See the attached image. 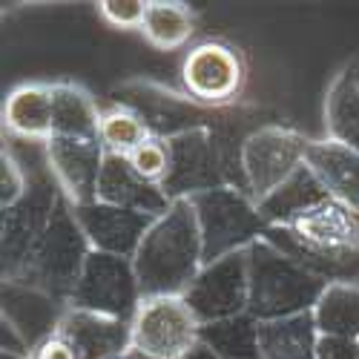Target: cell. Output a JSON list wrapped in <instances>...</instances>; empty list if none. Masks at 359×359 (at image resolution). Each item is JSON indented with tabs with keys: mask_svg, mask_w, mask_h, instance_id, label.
<instances>
[{
	"mask_svg": "<svg viewBox=\"0 0 359 359\" xmlns=\"http://www.w3.org/2000/svg\"><path fill=\"white\" fill-rule=\"evenodd\" d=\"M316 359H359V342L342 337H319Z\"/></svg>",
	"mask_w": 359,
	"mask_h": 359,
	"instance_id": "32",
	"label": "cell"
},
{
	"mask_svg": "<svg viewBox=\"0 0 359 359\" xmlns=\"http://www.w3.org/2000/svg\"><path fill=\"white\" fill-rule=\"evenodd\" d=\"M75 219L83 230V236L89 238V245L98 253H109V256H121V259H135L144 236L156 219L144 216V213H133V210H121V207H112L104 201H93V204H72Z\"/></svg>",
	"mask_w": 359,
	"mask_h": 359,
	"instance_id": "13",
	"label": "cell"
},
{
	"mask_svg": "<svg viewBox=\"0 0 359 359\" xmlns=\"http://www.w3.org/2000/svg\"><path fill=\"white\" fill-rule=\"evenodd\" d=\"M101 107L86 86L55 81V130L52 138H98Z\"/></svg>",
	"mask_w": 359,
	"mask_h": 359,
	"instance_id": "24",
	"label": "cell"
},
{
	"mask_svg": "<svg viewBox=\"0 0 359 359\" xmlns=\"http://www.w3.org/2000/svg\"><path fill=\"white\" fill-rule=\"evenodd\" d=\"M89 253H93V245H89V238L83 236V230L75 219L72 201L64 198L61 207L55 210L49 230L35 245L26 264L20 267V273L15 279H4V282L32 285V287L55 296L57 302L69 305V296L75 293V285L83 273Z\"/></svg>",
	"mask_w": 359,
	"mask_h": 359,
	"instance_id": "3",
	"label": "cell"
},
{
	"mask_svg": "<svg viewBox=\"0 0 359 359\" xmlns=\"http://www.w3.org/2000/svg\"><path fill=\"white\" fill-rule=\"evenodd\" d=\"M305 164L325 193L359 213V149L334 138H311Z\"/></svg>",
	"mask_w": 359,
	"mask_h": 359,
	"instance_id": "18",
	"label": "cell"
},
{
	"mask_svg": "<svg viewBox=\"0 0 359 359\" xmlns=\"http://www.w3.org/2000/svg\"><path fill=\"white\" fill-rule=\"evenodd\" d=\"M0 351H12V353H29L32 356V348H29V342L15 331V327L0 319Z\"/></svg>",
	"mask_w": 359,
	"mask_h": 359,
	"instance_id": "34",
	"label": "cell"
},
{
	"mask_svg": "<svg viewBox=\"0 0 359 359\" xmlns=\"http://www.w3.org/2000/svg\"><path fill=\"white\" fill-rule=\"evenodd\" d=\"M57 334L78 351L81 359H118L133 351L130 322L69 305L64 311L61 325H57Z\"/></svg>",
	"mask_w": 359,
	"mask_h": 359,
	"instance_id": "15",
	"label": "cell"
},
{
	"mask_svg": "<svg viewBox=\"0 0 359 359\" xmlns=\"http://www.w3.org/2000/svg\"><path fill=\"white\" fill-rule=\"evenodd\" d=\"M311 138L290 124L271 121L259 124L242 141V172L245 190L259 204L267 193H273L282 182L305 164Z\"/></svg>",
	"mask_w": 359,
	"mask_h": 359,
	"instance_id": "8",
	"label": "cell"
},
{
	"mask_svg": "<svg viewBox=\"0 0 359 359\" xmlns=\"http://www.w3.org/2000/svg\"><path fill=\"white\" fill-rule=\"evenodd\" d=\"M133 351L149 359H184L201 342V322L184 296H147L130 322Z\"/></svg>",
	"mask_w": 359,
	"mask_h": 359,
	"instance_id": "9",
	"label": "cell"
},
{
	"mask_svg": "<svg viewBox=\"0 0 359 359\" xmlns=\"http://www.w3.org/2000/svg\"><path fill=\"white\" fill-rule=\"evenodd\" d=\"M196 32V15L182 0H147L141 23L144 41L158 52H175L190 46Z\"/></svg>",
	"mask_w": 359,
	"mask_h": 359,
	"instance_id": "25",
	"label": "cell"
},
{
	"mask_svg": "<svg viewBox=\"0 0 359 359\" xmlns=\"http://www.w3.org/2000/svg\"><path fill=\"white\" fill-rule=\"evenodd\" d=\"M250 271V308L248 313L256 322H273L296 313H308L316 308L325 293V282L311 273L293 256L273 248L267 238H259L248 248Z\"/></svg>",
	"mask_w": 359,
	"mask_h": 359,
	"instance_id": "2",
	"label": "cell"
},
{
	"mask_svg": "<svg viewBox=\"0 0 359 359\" xmlns=\"http://www.w3.org/2000/svg\"><path fill=\"white\" fill-rule=\"evenodd\" d=\"M141 299L144 296H141V285L135 276L133 259L93 250L86 259V267H83L78 285H75V293L69 296V308L133 322Z\"/></svg>",
	"mask_w": 359,
	"mask_h": 359,
	"instance_id": "10",
	"label": "cell"
},
{
	"mask_svg": "<svg viewBox=\"0 0 359 359\" xmlns=\"http://www.w3.org/2000/svg\"><path fill=\"white\" fill-rule=\"evenodd\" d=\"M325 198H331V196L325 193V187L311 172V167L302 164L287 182H282L273 193H267L259 201V216L264 219L267 227H290Z\"/></svg>",
	"mask_w": 359,
	"mask_h": 359,
	"instance_id": "22",
	"label": "cell"
},
{
	"mask_svg": "<svg viewBox=\"0 0 359 359\" xmlns=\"http://www.w3.org/2000/svg\"><path fill=\"white\" fill-rule=\"evenodd\" d=\"M141 296H184L204 267V245L190 198H175L149 224L133 259Z\"/></svg>",
	"mask_w": 359,
	"mask_h": 359,
	"instance_id": "1",
	"label": "cell"
},
{
	"mask_svg": "<svg viewBox=\"0 0 359 359\" xmlns=\"http://www.w3.org/2000/svg\"><path fill=\"white\" fill-rule=\"evenodd\" d=\"M290 230L311 250H342L359 245V213L337 198H325Z\"/></svg>",
	"mask_w": 359,
	"mask_h": 359,
	"instance_id": "19",
	"label": "cell"
},
{
	"mask_svg": "<svg viewBox=\"0 0 359 359\" xmlns=\"http://www.w3.org/2000/svg\"><path fill=\"white\" fill-rule=\"evenodd\" d=\"M190 204L201 230L204 264L219 262L238 250H248L267 233V224L259 216V204L253 201V196L242 190L219 187L210 193L193 196Z\"/></svg>",
	"mask_w": 359,
	"mask_h": 359,
	"instance_id": "7",
	"label": "cell"
},
{
	"mask_svg": "<svg viewBox=\"0 0 359 359\" xmlns=\"http://www.w3.org/2000/svg\"><path fill=\"white\" fill-rule=\"evenodd\" d=\"M109 98H112V104H121V107H130L133 112H138L149 135L164 138V141L187 135L193 130H216L233 112V107L230 109L201 107L184 89H172L153 78L121 81L118 86H112Z\"/></svg>",
	"mask_w": 359,
	"mask_h": 359,
	"instance_id": "5",
	"label": "cell"
},
{
	"mask_svg": "<svg viewBox=\"0 0 359 359\" xmlns=\"http://www.w3.org/2000/svg\"><path fill=\"white\" fill-rule=\"evenodd\" d=\"M319 327L313 311L296 313L273 322H259L262 359H316Z\"/></svg>",
	"mask_w": 359,
	"mask_h": 359,
	"instance_id": "23",
	"label": "cell"
},
{
	"mask_svg": "<svg viewBox=\"0 0 359 359\" xmlns=\"http://www.w3.org/2000/svg\"><path fill=\"white\" fill-rule=\"evenodd\" d=\"M149 138L147 124L141 115L133 112L130 107L109 104L101 109V124H98V141L107 156H130L135 147H141Z\"/></svg>",
	"mask_w": 359,
	"mask_h": 359,
	"instance_id": "28",
	"label": "cell"
},
{
	"mask_svg": "<svg viewBox=\"0 0 359 359\" xmlns=\"http://www.w3.org/2000/svg\"><path fill=\"white\" fill-rule=\"evenodd\" d=\"M201 345L219 359H262L259 351V322L250 313L201 325Z\"/></svg>",
	"mask_w": 359,
	"mask_h": 359,
	"instance_id": "26",
	"label": "cell"
},
{
	"mask_svg": "<svg viewBox=\"0 0 359 359\" xmlns=\"http://www.w3.org/2000/svg\"><path fill=\"white\" fill-rule=\"evenodd\" d=\"M43 156L64 196L75 207L98 201V182L107 158L98 138H49L43 144Z\"/></svg>",
	"mask_w": 359,
	"mask_h": 359,
	"instance_id": "12",
	"label": "cell"
},
{
	"mask_svg": "<svg viewBox=\"0 0 359 359\" xmlns=\"http://www.w3.org/2000/svg\"><path fill=\"white\" fill-rule=\"evenodd\" d=\"M26 187H29L26 164L18 158V153L9 144H4V149H0V210L18 204Z\"/></svg>",
	"mask_w": 359,
	"mask_h": 359,
	"instance_id": "30",
	"label": "cell"
},
{
	"mask_svg": "<svg viewBox=\"0 0 359 359\" xmlns=\"http://www.w3.org/2000/svg\"><path fill=\"white\" fill-rule=\"evenodd\" d=\"M67 305L55 296L23 285V282H4L0 287V319H6L15 331L35 348L46 337L57 334V325L64 319Z\"/></svg>",
	"mask_w": 359,
	"mask_h": 359,
	"instance_id": "16",
	"label": "cell"
},
{
	"mask_svg": "<svg viewBox=\"0 0 359 359\" xmlns=\"http://www.w3.org/2000/svg\"><path fill=\"white\" fill-rule=\"evenodd\" d=\"M0 359H32L29 353H12V351H0Z\"/></svg>",
	"mask_w": 359,
	"mask_h": 359,
	"instance_id": "36",
	"label": "cell"
},
{
	"mask_svg": "<svg viewBox=\"0 0 359 359\" xmlns=\"http://www.w3.org/2000/svg\"><path fill=\"white\" fill-rule=\"evenodd\" d=\"M248 86L245 49L224 38H204L187 46L182 61V89L201 107H238Z\"/></svg>",
	"mask_w": 359,
	"mask_h": 359,
	"instance_id": "6",
	"label": "cell"
},
{
	"mask_svg": "<svg viewBox=\"0 0 359 359\" xmlns=\"http://www.w3.org/2000/svg\"><path fill=\"white\" fill-rule=\"evenodd\" d=\"M322 337H342L359 342V287L327 285L313 308Z\"/></svg>",
	"mask_w": 359,
	"mask_h": 359,
	"instance_id": "27",
	"label": "cell"
},
{
	"mask_svg": "<svg viewBox=\"0 0 359 359\" xmlns=\"http://www.w3.org/2000/svg\"><path fill=\"white\" fill-rule=\"evenodd\" d=\"M264 238L282 253L293 256L299 264H305L325 285L359 287V245L342 250H311L293 236L290 227H267Z\"/></svg>",
	"mask_w": 359,
	"mask_h": 359,
	"instance_id": "20",
	"label": "cell"
},
{
	"mask_svg": "<svg viewBox=\"0 0 359 359\" xmlns=\"http://www.w3.org/2000/svg\"><path fill=\"white\" fill-rule=\"evenodd\" d=\"M98 15L112 29H138V32H141V23H144V15H147V4H144V0H101Z\"/></svg>",
	"mask_w": 359,
	"mask_h": 359,
	"instance_id": "31",
	"label": "cell"
},
{
	"mask_svg": "<svg viewBox=\"0 0 359 359\" xmlns=\"http://www.w3.org/2000/svg\"><path fill=\"white\" fill-rule=\"evenodd\" d=\"M29 172V187L23 193V198L12 207H6L4 219H0V259H4V279H15L20 273V267L26 264V259L32 256L35 245L43 238V233L49 230L55 210L61 207V201L67 198L57 178L52 175L43 147L41 156L26 164Z\"/></svg>",
	"mask_w": 359,
	"mask_h": 359,
	"instance_id": "4",
	"label": "cell"
},
{
	"mask_svg": "<svg viewBox=\"0 0 359 359\" xmlns=\"http://www.w3.org/2000/svg\"><path fill=\"white\" fill-rule=\"evenodd\" d=\"M0 124L9 138L43 147L55 130V81H26L9 89Z\"/></svg>",
	"mask_w": 359,
	"mask_h": 359,
	"instance_id": "14",
	"label": "cell"
},
{
	"mask_svg": "<svg viewBox=\"0 0 359 359\" xmlns=\"http://www.w3.org/2000/svg\"><path fill=\"white\" fill-rule=\"evenodd\" d=\"M98 201L121 207V210L144 213V216H164L170 210V198L158 184H149L133 170L124 156H107L101 182H98Z\"/></svg>",
	"mask_w": 359,
	"mask_h": 359,
	"instance_id": "17",
	"label": "cell"
},
{
	"mask_svg": "<svg viewBox=\"0 0 359 359\" xmlns=\"http://www.w3.org/2000/svg\"><path fill=\"white\" fill-rule=\"evenodd\" d=\"M184 359H219V356H216L210 348H207V345H201V342H198V345H196Z\"/></svg>",
	"mask_w": 359,
	"mask_h": 359,
	"instance_id": "35",
	"label": "cell"
},
{
	"mask_svg": "<svg viewBox=\"0 0 359 359\" xmlns=\"http://www.w3.org/2000/svg\"><path fill=\"white\" fill-rule=\"evenodd\" d=\"M184 299L201 325L248 313V308H250L248 250H238L219 262L204 264L201 273L187 287Z\"/></svg>",
	"mask_w": 359,
	"mask_h": 359,
	"instance_id": "11",
	"label": "cell"
},
{
	"mask_svg": "<svg viewBox=\"0 0 359 359\" xmlns=\"http://www.w3.org/2000/svg\"><path fill=\"white\" fill-rule=\"evenodd\" d=\"M118 359H149V356H144V353H135V351H130V353H124V356H118Z\"/></svg>",
	"mask_w": 359,
	"mask_h": 359,
	"instance_id": "37",
	"label": "cell"
},
{
	"mask_svg": "<svg viewBox=\"0 0 359 359\" xmlns=\"http://www.w3.org/2000/svg\"><path fill=\"white\" fill-rule=\"evenodd\" d=\"M325 138L359 149V55L339 67L325 95Z\"/></svg>",
	"mask_w": 359,
	"mask_h": 359,
	"instance_id": "21",
	"label": "cell"
},
{
	"mask_svg": "<svg viewBox=\"0 0 359 359\" xmlns=\"http://www.w3.org/2000/svg\"><path fill=\"white\" fill-rule=\"evenodd\" d=\"M32 359H81V356L61 334H52L32 348Z\"/></svg>",
	"mask_w": 359,
	"mask_h": 359,
	"instance_id": "33",
	"label": "cell"
},
{
	"mask_svg": "<svg viewBox=\"0 0 359 359\" xmlns=\"http://www.w3.org/2000/svg\"><path fill=\"white\" fill-rule=\"evenodd\" d=\"M127 161L133 164V170L149 184H164L170 175V144L164 138L149 135L141 147H135L127 156Z\"/></svg>",
	"mask_w": 359,
	"mask_h": 359,
	"instance_id": "29",
	"label": "cell"
}]
</instances>
